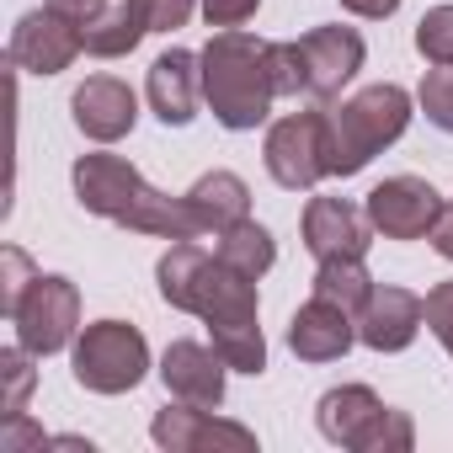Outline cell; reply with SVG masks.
Returning <instances> with one entry per match:
<instances>
[{"label": "cell", "instance_id": "6da1fadb", "mask_svg": "<svg viewBox=\"0 0 453 453\" xmlns=\"http://www.w3.org/2000/svg\"><path fill=\"white\" fill-rule=\"evenodd\" d=\"M70 181H75V203L86 213L112 219V224H123V230H134V235H160V241H197V235H208L197 208L187 203V192L181 197L155 192L139 176V165L123 160V155L91 150V155H81L70 165Z\"/></svg>", "mask_w": 453, "mask_h": 453}, {"label": "cell", "instance_id": "7a4b0ae2", "mask_svg": "<svg viewBox=\"0 0 453 453\" xmlns=\"http://www.w3.org/2000/svg\"><path fill=\"white\" fill-rule=\"evenodd\" d=\"M155 283H160V299L181 315H197L208 326V336L257 326V315H262L257 278L224 267L219 251L208 257L197 241H171V251L155 262Z\"/></svg>", "mask_w": 453, "mask_h": 453}, {"label": "cell", "instance_id": "3957f363", "mask_svg": "<svg viewBox=\"0 0 453 453\" xmlns=\"http://www.w3.org/2000/svg\"><path fill=\"white\" fill-rule=\"evenodd\" d=\"M197 65H203V102L230 134H251L273 118L278 91L262 38H251L246 27H219L197 54Z\"/></svg>", "mask_w": 453, "mask_h": 453}, {"label": "cell", "instance_id": "277c9868", "mask_svg": "<svg viewBox=\"0 0 453 453\" xmlns=\"http://www.w3.org/2000/svg\"><path fill=\"white\" fill-rule=\"evenodd\" d=\"M411 128V91L395 81L363 86L342 107L326 112V160L331 176H357L373 155H384Z\"/></svg>", "mask_w": 453, "mask_h": 453}, {"label": "cell", "instance_id": "5b68a950", "mask_svg": "<svg viewBox=\"0 0 453 453\" xmlns=\"http://www.w3.org/2000/svg\"><path fill=\"white\" fill-rule=\"evenodd\" d=\"M315 426L326 442L352 448V453H411L416 448V421L405 411L384 405L368 384L326 389L315 405Z\"/></svg>", "mask_w": 453, "mask_h": 453}, {"label": "cell", "instance_id": "8992f818", "mask_svg": "<svg viewBox=\"0 0 453 453\" xmlns=\"http://www.w3.org/2000/svg\"><path fill=\"white\" fill-rule=\"evenodd\" d=\"M70 368H75V384L91 395H128L150 373V342L128 320H91L75 336Z\"/></svg>", "mask_w": 453, "mask_h": 453}, {"label": "cell", "instance_id": "52a82bcc", "mask_svg": "<svg viewBox=\"0 0 453 453\" xmlns=\"http://www.w3.org/2000/svg\"><path fill=\"white\" fill-rule=\"evenodd\" d=\"M262 160H267V176L283 187V192H310L331 176V160H326V107H310V112H288L267 128V144H262Z\"/></svg>", "mask_w": 453, "mask_h": 453}, {"label": "cell", "instance_id": "ba28073f", "mask_svg": "<svg viewBox=\"0 0 453 453\" xmlns=\"http://www.w3.org/2000/svg\"><path fill=\"white\" fill-rule=\"evenodd\" d=\"M12 326H17V342L33 357H54L65 347H75V336H81V288L65 273H38L27 299L17 304Z\"/></svg>", "mask_w": 453, "mask_h": 453}, {"label": "cell", "instance_id": "9c48e42d", "mask_svg": "<svg viewBox=\"0 0 453 453\" xmlns=\"http://www.w3.org/2000/svg\"><path fill=\"white\" fill-rule=\"evenodd\" d=\"M442 208L448 203L426 176H384L363 197V213L373 224V235H384V241H432Z\"/></svg>", "mask_w": 453, "mask_h": 453}, {"label": "cell", "instance_id": "30bf717a", "mask_svg": "<svg viewBox=\"0 0 453 453\" xmlns=\"http://www.w3.org/2000/svg\"><path fill=\"white\" fill-rule=\"evenodd\" d=\"M81 54H86V27L59 17L54 6H38L12 27V65H22L27 75H59Z\"/></svg>", "mask_w": 453, "mask_h": 453}, {"label": "cell", "instance_id": "8fae6325", "mask_svg": "<svg viewBox=\"0 0 453 453\" xmlns=\"http://www.w3.org/2000/svg\"><path fill=\"white\" fill-rule=\"evenodd\" d=\"M299 54H304V96H315V102H331V96H342V86L363 70V59H368V43H363V33L357 27H310L304 38H299Z\"/></svg>", "mask_w": 453, "mask_h": 453}, {"label": "cell", "instance_id": "7c38bea8", "mask_svg": "<svg viewBox=\"0 0 453 453\" xmlns=\"http://www.w3.org/2000/svg\"><path fill=\"white\" fill-rule=\"evenodd\" d=\"M352 320H357V342L368 352H405L426 326V299L400 283H373V294L363 299V310Z\"/></svg>", "mask_w": 453, "mask_h": 453}, {"label": "cell", "instance_id": "4fadbf2b", "mask_svg": "<svg viewBox=\"0 0 453 453\" xmlns=\"http://www.w3.org/2000/svg\"><path fill=\"white\" fill-rule=\"evenodd\" d=\"M150 437L165 453H197V448H241V453H251L257 448V432L251 426L224 421V416H213V405H187V400L155 411Z\"/></svg>", "mask_w": 453, "mask_h": 453}, {"label": "cell", "instance_id": "5bb4252c", "mask_svg": "<svg viewBox=\"0 0 453 453\" xmlns=\"http://www.w3.org/2000/svg\"><path fill=\"white\" fill-rule=\"evenodd\" d=\"M304 246L315 262H342V257H368L373 246V224L357 203L347 197H310L304 203Z\"/></svg>", "mask_w": 453, "mask_h": 453}, {"label": "cell", "instance_id": "9a60e30c", "mask_svg": "<svg viewBox=\"0 0 453 453\" xmlns=\"http://www.w3.org/2000/svg\"><path fill=\"white\" fill-rule=\"evenodd\" d=\"M70 118H75V128H81L91 144H118V139H128L134 123H139V96H134V86L118 81V75H91V81L75 86Z\"/></svg>", "mask_w": 453, "mask_h": 453}, {"label": "cell", "instance_id": "2e32d148", "mask_svg": "<svg viewBox=\"0 0 453 453\" xmlns=\"http://www.w3.org/2000/svg\"><path fill=\"white\" fill-rule=\"evenodd\" d=\"M160 384L171 400H187V405H224V373H230V363L219 357V347H203L192 336L171 342L160 352Z\"/></svg>", "mask_w": 453, "mask_h": 453}, {"label": "cell", "instance_id": "e0dca14e", "mask_svg": "<svg viewBox=\"0 0 453 453\" xmlns=\"http://www.w3.org/2000/svg\"><path fill=\"white\" fill-rule=\"evenodd\" d=\"M352 342H357L352 310H342V304H331V299H320V294H310V299L288 315V352H294L299 363H336V357L352 352Z\"/></svg>", "mask_w": 453, "mask_h": 453}, {"label": "cell", "instance_id": "ac0fdd59", "mask_svg": "<svg viewBox=\"0 0 453 453\" xmlns=\"http://www.w3.org/2000/svg\"><path fill=\"white\" fill-rule=\"evenodd\" d=\"M144 96H150V112L165 128H187L197 118V102H203V65H197V54L192 49H165L150 65Z\"/></svg>", "mask_w": 453, "mask_h": 453}, {"label": "cell", "instance_id": "d6986e66", "mask_svg": "<svg viewBox=\"0 0 453 453\" xmlns=\"http://www.w3.org/2000/svg\"><path fill=\"white\" fill-rule=\"evenodd\" d=\"M187 203L197 208L203 230H213V235L230 230V224H241V219H251V187L235 171H208V176H197L187 187Z\"/></svg>", "mask_w": 453, "mask_h": 453}, {"label": "cell", "instance_id": "ffe728a7", "mask_svg": "<svg viewBox=\"0 0 453 453\" xmlns=\"http://www.w3.org/2000/svg\"><path fill=\"white\" fill-rule=\"evenodd\" d=\"M219 262L246 273V278H267L273 262H278V241H273L267 224L241 219V224H230V230H219Z\"/></svg>", "mask_w": 453, "mask_h": 453}, {"label": "cell", "instance_id": "44dd1931", "mask_svg": "<svg viewBox=\"0 0 453 453\" xmlns=\"http://www.w3.org/2000/svg\"><path fill=\"white\" fill-rule=\"evenodd\" d=\"M144 17L134 12V0H123V6H107L96 22H86V54L96 59H123L144 43Z\"/></svg>", "mask_w": 453, "mask_h": 453}, {"label": "cell", "instance_id": "7402d4cb", "mask_svg": "<svg viewBox=\"0 0 453 453\" xmlns=\"http://www.w3.org/2000/svg\"><path fill=\"white\" fill-rule=\"evenodd\" d=\"M310 294H320V299H331V304H342V310H363V299L373 294V278H368V267H363V257H342V262H320L315 267V283H310Z\"/></svg>", "mask_w": 453, "mask_h": 453}, {"label": "cell", "instance_id": "603a6c76", "mask_svg": "<svg viewBox=\"0 0 453 453\" xmlns=\"http://www.w3.org/2000/svg\"><path fill=\"white\" fill-rule=\"evenodd\" d=\"M416 107L426 112V123H432V128L453 134V65H432V70L421 75Z\"/></svg>", "mask_w": 453, "mask_h": 453}, {"label": "cell", "instance_id": "cb8c5ba5", "mask_svg": "<svg viewBox=\"0 0 453 453\" xmlns=\"http://www.w3.org/2000/svg\"><path fill=\"white\" fill-rule=\"evenodd\" d=\"M33 278H38V267H33V257H27L22 246H0V310H6V320H12L17 304L27 299Z\"/></svg>", "mask_w": 453, "mask_h": 453}, {"label": "cell", "instance_id": "d4e9b609", "mask_svg": "<svg viewBox=\"0 0 453 453\" xmlns=\"http://www.w3.org/2000/svg\"><path fill=\"white\" fill-rule=\"evenodd\" d=\"M416 54L426 65H453V6H432L416 22Z\"/></svg>", "mask_w": 453, "mask_h": 453}, {"label": "cell", "instance_id": "484cf974", "mask_svg": "<svg viewBox=\"0 0 453 453\" xmlns=\"http://www.w3.org/2000/svg\"><path fill=\"white\" fill-rule=\"evenodd\" d=\"M0 379H6V416L27 411V395H33L38 373H33V352H27L22 342H17V347H6V352H0Z\"/></svg>", "mask_w": 453, "mask_h": 453}, {"label": "cell", "instance_id": "4316f807", "mask_svg": "<svg viewBox=\"0 0 453 453\" xmlns=\"http://www.w3.org/2000/svg\"><path fill=\"white\" fill-rule=\"evenodd\" d=\"M267 70H273V91L278 96H304V54H299V38L294 43H267Z\"/></svg>", "mask_w": 453, "mask_h": 453}, {"label": "cell", "instance_id": "83f0119b", "mask_svg": "<svg viewBox=\"0 0 453 453\" xmlns=\"http://www.w3.org/2000/svg\"><path fill=\"white\" fill-rule=\"evenodd\" d=\"M134 12L144 17V27H150V33H176V27H187V22H192L197 0H134Z\"/></svg>", "mask_w": 453, "mask_h": 453}, {"label": "cell", "instance_id": "f1b7e54d", "mask_svg": "<svg viewBox=\"0 0 453 453\" xmlns=\"http://www.w3.org/2000/svg\"><path fill=\"white\" fill-rule=\"evenodd\" d=\"M426 331H432V336L442 342V352L453 357V278L426 294Z\"/></svg>", "mask_w": 453, "mask_h": 453}, {"label": "cell", "instance_id": "f546056e", "mask_svg": "<svg viewBox=\"0 0 453 453\" xmlns=\"http://www.w3.org/2000/svg\"><path fill=\"white\" fill-rule=\"evenodd\" d=\"M43 442H54V437H43V426L27 411H17V416L0 421V453H22V448H43Z\"/></svg>", "mask_w": 453, "mask_h": 453}, {"label": "cell", "instance_id": "4dcf8cb0", "mask_svg": "<svg viewBox=\"0 0 453 453\" xmlns=\"http://www.w3.org/2000/svg\"><path fill=\"white\" fill-rule=\"evenodd\" d=\"M262 12V0H203V22L208 27H246Z\"/></svg>", "mask_w": 453, "mask_h": 453}, {"label": "cell", "instance_id": "1f68e13d", "mask_svg": "<svg viewBox=\"0 0 453 453\" xmlns=\"http://www.w3.org/2000/svg\"><path fill=\"white\" fill-rule=\"evenodd\" d=\"M43 6H54L59 17H70V22H81V27H86V22H96V17L112 6V0H43Z\"/></svg>", "mask_w": 453, "mask_h": 453}, {"label": "cell", "instance_id": "d6a6232c", "mask_svg": "<svg viewBox=\"0 0 453 453\" xmlns=\"http://www.w3.org/2000/svg\"><path fill=\"white\" fill-rule=\"evenodd\" d=\"M342 12H352V17H363V22H384V17L400 12V0H342Z\"/></svg>", "mask_w": 453, "mask_h": 453}, {"label": "cell", "instance_id": "836d02e7", "mask_svg": "<svg viewBox=\"0 0 453 453\" xmlns=\"http://www.w3.org/2000/svg\"><path fill=\"white\" fill-rule=\"evenodd\" d=\"M432 251H437L442 262H453V203L442 208V219H437V230H432Z\"/></svg>", "mask_w": 453, "mask_h": 453}]
</instances>
